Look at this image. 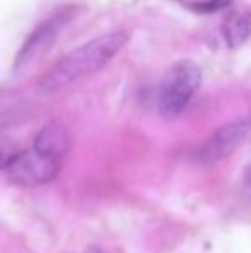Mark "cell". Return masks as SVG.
I'll return each instance as SVG.
<instances>
[{"label":"cell","mask_w":251,"mask_h":253,"mask_svg":"<svg viewBox=\"0 0 251 253\" xmlns=\"http://www.w3.org/2000/svg\"><path fill=\"white\" fill-rule=\"evenodd\" d=\"M127 42L129 35L122 30L108 31L97 38H91L90 42L62 57L40 80L38 91L41 95H54L76 83L77 80L98 73L126 47Z\"/></svg>","instance_id":"1"},{"label":"cell","mask_w":251,"mask_h":253,"mask_svg":"<svg viewBox=\"0 0 251 253\" xmlns=\"http://www.w3.org/2000/svg\"><path fill=\"white\" fill-rule=\"evenodd\" d=\"M201 84V69L193 60L172 64L158 88V112L165 119H176L189 107Z\"/></svg>","instance_id":"2"},{"label":"cell","mask_w":251,"mask_h":253,"mask_svg":"<svg viewBox=\"0 0 251 253\" xmlns=\"http://www.w3.org/2000/svg\"><path fill=\"white\" fill-rule=\"evenodd\" d=\"M61 157L33 147L26 152H17L3 172L12 184L23 188H33L55 179V176L61 170Z\"/></svg>","instance_id":"3"},{"label":"cell","mask_w":251,"mask_h":253,"mask_svg":"<svg viewBox=\"0 0 251 253\" xmlns=\"http://www.w3.org/2000/svg\"><path fill=\"white\" fill-rule=\"evenodd\" d=\"M74 12H76L74 7H64V9L55 10L52 16H48L41 23H38L36 28L28 35L24 43L21 45L19 52H17L16 59H14V67L16 69L28 67L33 60H36L38 57L47 53L48 48L57 40L62 28L71 23V19L74 17Z\"/></svg>","instance_id":"4"},{"label":"cell","mask_w":251,"mask_h":253,"mask_svg":"<svg viewBox=\"0 0 251 253\" xmlns=\"http://www.w3.org/2000/svg\"><path fill=\"white\" fill-rule=\"evenodd\" d=\"M251 129V123L246 119L234 121L218 127L196 152V160L201 164H214L229 157L246 140Z\"/></svg>","instance_id":"5"},{"label":"cell","mask_w":251,"mask_h":253,"mask_svg":"<svg viewBox=\"0 0 251 253\" xmlns=\"http://www.w3.org/2000/svg\"><path fill=\"white\" fill-rule=\"evenodd\" d=\"M35 148L43 150L52 155L64 157L67 150V133L59 123H50L41 127V131L36 134Z\"/></svg>","instance_id":"6"},{"label":"cell","mask_w":251,"mask_h":253,"mask_svg":"<svg viewBox=\"0 0 251 253\" xmlns=\"http://www.w3.org/2000/svg\"><path fill=\"white\" fill-rule=\"evenodd\" d=\"M19 152L16 148V145L9 140H0V170H5V167L9 166L10 160L16 157V153Z\"/></svg>","instance_id":"7"}]
</instances>
